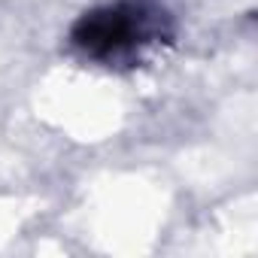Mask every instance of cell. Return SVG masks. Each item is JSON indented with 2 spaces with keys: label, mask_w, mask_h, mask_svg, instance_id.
<instances>
[{
  "label": "cell",
  "mask_w": 258,
  "mask_h": 258,
  "mask_svg": "<svg viewBox=\"0 0 258 258\" xmlns=\"http://www.w3.org/2000/svg\"><path fill=\"white\" fill-rule=\"evenodd\" d=\"M173 22L152 0H115L85 13L73 31V49L103 67H134L170 46Z\"/></svg>",
  "instance_id": "cell-1"
}]
</instances>
